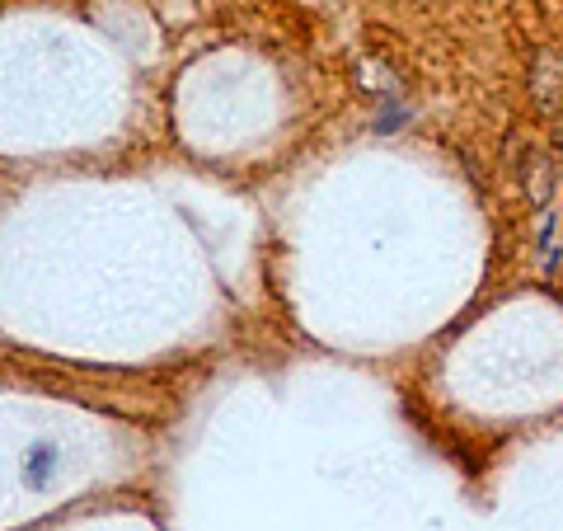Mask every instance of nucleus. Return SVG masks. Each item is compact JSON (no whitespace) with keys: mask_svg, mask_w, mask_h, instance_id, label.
I'll return each instance as SVG.
<instances>
[{"mask_svg":"<svg viewBox=\"0 0 563 531\" xmlns=\"http://www.w3.org/2000/svg\"><path fill=\"white\" fill-rule=\"evenodd\" d=\"M517 184L535 207H549L554 188H559V165H554V156L545 146H526L517 156Z\"/></svg>","mask_w":563,"mask_h":531,"instance_id":"nucleus-1","label":"nucleus"},{"mask_svg":"<svg viewBox=\"0 0 563 531\" xmlns=\"http://www.w3.org/2000/svg\"><path fill=\"white\" fill-rule=\"evenodd\" d=\"M57 466H61L57 442H33L24 461H19V480H24V489H47L57 480Z\"/></svg>","mask_w":563,"mask_h":531,"instance_id":"nucleus-3","label":"nucleus"},{"mask_svg":"<svg viewBox=\"0 0 563 531\" xmlns=\"http://www.w3.org/2000/svg\"><path fill=\"white\" fill-rule=\"evenodd\" d=\"M531 94L545 113L563 109V62L554 52H535L531 57Z\"/></svg>","mask_w":563,"mask_h":531,"instance_id":"nucleus-2","label":"nucleus"},{"mask_svg":"<svg viewBox=\"0 0 563 531\" xmlns=\"http://www.w3.org/2000/svg\"><path fill=\"white\" fill-rule=\"evenodd\" d=\"M549 156H554V165H559V179H563V123H559V132H554V151H549Z\"/></svg>","mask_w":563,"mask_h":531,"instance_id":"nucleus-4","label":"nucleus"}]
</instances>
